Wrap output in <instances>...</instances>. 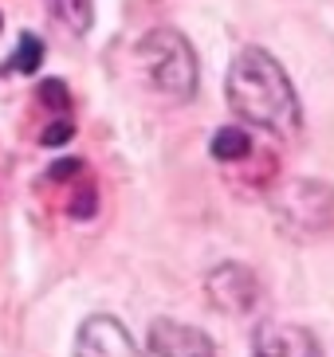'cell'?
Instances as JSON below:
<instances>
[{"label":"cell","instance_id":"cell-1","mask_svg":"<svg viewBox=\"0 0 334 357\" xmlns=\"http://www.w3.org/2000/svg\"><path fill=\"white\" fill-rule=\"evenodd\" d=\"M228 106L244 122L260 130L287 137L299 130V98L295 86L287 79L275 55H268L263 47H244L228 67V83H224Z\"/></svg>","mask_w":334,"mask_h":357},{"label":"cell","instance_id":"cell-2","mask_svg":"<svg viewBox=\"0 0 334 357\" xmlns=\"http://www.w3.org/2000/svg\"><path fill=\"white\" fill-rule=\"evenodd\" d=\"M138 63L146 71L150 86L157 95H166L169 102H189L197 95V55L185 36L173 28H157V32L142 36Z\"/></svg>","mask_w":334,"mask_h":357},{"label":"cell","instance_id":"cell-3","mask_svg":"<svg viewBox=\"0 0 334 357\" xmlns=\"http://www.w3.org/2000/svg\"><path fill=\"white\" fill-rule=\"evenodd\" d=\"M279 216L295 231H307V236L323 231L334 216V192L326 185H314V181H295L279 200Z\"/></svg>","mask_w":334,"mask_h":357},{"label":"cell","instance_id":"cell-4","mask_svg":"<svg viewBox=\"0 0 334 357\" xmlns=\"http://www.w3.org/2000/svg\"><path fill=\"white\" fill-rule=\"evenodd\" d=\"M205 294L224 314H248L252 306L260 303V279L244 263H220L205 279Z\"/></svg>","mask_w":334,"mask_h":357},{"label":"cell","instance_id":"cell-5","mask_svg":"<svg viewBox=\"0 0 334 357\" xmlns=\"http://www.w3.org/2000/svg\"><path fill=\"white\" fill-rule=\"evenodd\" d=\"M146 357H217V346L197 326L157 318L146 334Z\"/></svg>","mask_w":334,"mask_h":357},{"label":"cell","instance_id":"cell-6","mask_svg":"<svg viewBox=\"0 0 334 357\" xmlns=\"http://www.w3.org/2000/svg\"><path fill=\"white\" fill-rule=\"evenodd\" d=\"M75 357H142L134 337L126 334V326L110 314H94L79 326L75 337Z\"/></svg>","mask_w":334,"mask_h":357},{"label":"cell","instance_id":"cell-7","mask_svg":"<svg viewBox=\"0 0 334 357\" xmlns=\"http://www.w3.org/2000/svg\"><path fill=\"white\" fill-rule=\"evenodd\" d=\"M252 357H323V346L303 326L260 322L252 334Z\"/></svg>","mask_w":334,"mask_h":357},{"label":"cell","instance_id":"cell-8","mask_svg":"<svg viewBox=\"0 0 334 357\" xmlns=\"http://www.w3.org/2000/svg\"><path fill=\"white\" fill-rule=\"evenodd\" d=\"M48 12L71 36H87L94 24V0H48Z\"/></svg>","mask_w":334,"mask_h":357},{"label":"cell","instance_id":"cell-9","mask_svg":"<svg viewBox=\"0 0 334 357\" xmlns=\"http://www.w3.org/2000/svg\"><path fill=\"white\" fill-rule=\"evenodd\" d=\"M252 153V137L236 126H224L212 134V158L217 161H240Z\"/></svg>","mask_w":334,"mask_h":357},{"label":"cell","instance_id":"cell-10","mask_svg":"<svg viewBox=\"0 0 334 357\" xmlns=\"http://www.w3.org/2000/svg\"><path fill=\"white\" fill-rule=\"evenodd\" d=\"M40 59H43L40 36L24 32V36H20V47H16V55H12V67H16L20 75H36V71H40Z\"/></svg>","mask_w":334,"mask_h":357},{"label":"cell","instance_id":"cell-11","mask_svg":"<svg viewBox=\"0 0 334 357\" xmlns=\"http://www.w3.org/2000/svg\"><path fill=\"white\" fill-rule=\"evenodd\" d=\"M40 98L52 106V110H67V106H71V95H67L63 79H43V83H40Z\"/></svg>","mask_w":334,"mask_h":357},{"label":"cell","instance_id":"cell-12","mask_svg":"<svg viewBox=\"0 0 334 357\" xmlns=\"http://www.w3.org/2000/svg\"><path fill=\"white\" fill-rule=\"evenodd\" d=\"M71 134H75V126L63 118V122H52V126L43 130V146H63V142H71Z\"/></svg>","mask_w":334,"mask_h":357},{"label":"cell","instance_id":"cell-13","mask_svg":"<svg viewBox=\"0 0 334 357\" xmlns=\"http://www.w3.org/2000/svg\"><path fill=\"white\" fill-rule=\"evenodd\" d=\"M94 212V192H83V200L75 197V204H71V216H91Z\"/></svg>","mask_w":334,"mask_h":357},{"label":"cell","instance_id":"cell-14","mask_svg":"<svg viewBox=\"0 0 334 357\" xmlns=\"http://www.w3.org/2000/svg\"><path fill=\"white\" fill-rule=\"evenodd\" d=\"M48 173H52V181H63V177H71V173H79V161H59V165H52Z\"/></svg>","mask_w":334,"mask_h":357},{"label":"cell","instance_id":"cell-15","mask_svg":"<svg viewBox=\"0 0 334 357\" xmlns=\"http://www.w3.org/2000/svg\"><path fill=\"white\" fill-rule=\"evenodd\" d=\"M0 28H4V20H0Z\"/></svg>","mask_w":334,"mask_h":357}]
</instances>
